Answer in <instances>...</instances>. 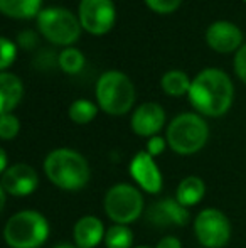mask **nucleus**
Here are the masks:
<instances>
[{
    "mask_svg": "<svg viewBox=\"0 0 246 248\" xmlns=\"http://www.w3.org/2000/svg\"><path fill=\"white\" fill-rule=\"evenodd\" d=\"M190 105L206 117H221L233 103V83L221 69H204L190 81Z\"/></svg>",
    "mask_w": 246,
    "mask_h": 248,
    "instance_id": "f257e3e1",
    "label": "nucleus"
},
{
    "mask_svg": "<svg viewBox=\"0 0 246 248\" xmlns=\"http://www.w3.org/2000/svg\"><path fill=\"white\" fill-rule=\"evenodd\" d=\"M44 172L56 187L64 191H78L88 184L91 177L88 160L72 149H54L44 160Z\"/></svg>",
    "mask_w": 246,
    "mask_h": 248,
    "instance_id": "f03ea898",
    "label": "nucleus"
},
{
    "mask_svg": "<svg viewBox=\"0 0 246 248\" xmlns=\"http://www.w3.org/2000/svg\"><path fill=\"white\" fill-rule=\"evenodd\" d=\"M3 238L10 248H39L49 238V223L39 211L24 209L7 219Z\"/></svg>",
    "mask_w": 246,
    "mask_h": 248,
    "instance_id": "7ed1b4c3",
    "label": "nucleus"
},
{
    "mask_svg": "<svg viewBox=\"0 0 246 248\" xmlns=\"http://www.w3.org/2000/svg\"><path fill=\"white\" fill-rule=\"evenodd\" d=\"M167 144L179 155H192L206 145L209 127L197 113H181L167 127Z\"/></svg>",
    "mask_w": 246,
    "mask_h": 248,
    "instance_id": "20e7f679",
    "label": "nucleus"
},
{
    "mask_svg": "<svg viewBox=\"0 0 246 248\" xmlns=\"http://www.w3.org/2000/svg\"><path fill=\"white\" fill-rule=\"evenodd\" d=\"M135 86L127 75L120 71H106L96 83V100L105 113L125 115L135 103Z\"/></svg>",
    "mask_w": 246,
    "mask_h": 248,
    "instance_id": "39448f33",
    "label": "nucleus"
},
{
    "mask_svg": "<svg viewBox=\"0 0 246 248\" xmlns=\"http://www.w3.org/2000/svg\"><path fill=\"white\" fill-rule=\"evenodd\" d=\"M105 213L115 225H130L142 216L145 201L142 193L131 184H115L105 194L103 199Z\"/></svg>",
    "mask_w": 246,
    "mask_h": 248,
    "instance_id": "423d86ee",
    "label": "nucleus"
},
{
    "mask_svg": "<svg viewBox=\"0 0 246 248\" xmlns=\"http://www.w3.org/2000/svg\"><path fill=\"white\" fill-rule=\"evenodd\" d=\"M37 27L47 41L59 46L76 43L81 32V22L72 12L62 7H49L37 16Z\"/></svg>",
    "mask_w": 246,
    "mask_h": 248,
    "instance_id": "0eeeda50",
    "label": "nucleus"
},
{
    "mask_svg": "<svg viewBox=\"0 0 246 248\" xmlns=\"http://www.w3.org/2000/svg\"><path fill=\"white\" fill-rule=\"evenodd\" d=\"M197 242L206 248H223L231 238V223L223 211L206 208L194 219Z\"/></svg>",
    "mask_w": 246,
    "mask_h": 248,
    "instance_id": "6e6552de",
    "label": "nucleus"
},
{
    "mask_svg": "<svg viewBox=\"0 0 246 248\" xmlns=\"http://www.w3.org/2000/svg\"><path fill=\"white\" fill-rule=\"evenodd\" d=\"M116 19L113 0H81L79 2V22L89 34L101 36L113 27Z\"/></svg>",
    "mask_w": 246,
    "mask_h": 248,
    "instance_id": "1a4fd4ad",
    "label": "nucleus"
},
{
    "mask_svg": "<svg viewBox=\"0 0 246 248\" xmlns=\"http://www.w3.org/2000/svg\"><path fill=\"white\" fill-rule=\"evenodd\" d=\"M130 176L138 187L148 194H159L164 187V177L155 157H152L147 150L137 152L130 160Z\"/></svg>",
    "mask_w": 246,
    "mask_h": 248,
    "instance_id": "9d476101",
    "label": "nucleus"
},
{
    "mask_svg": "<svg viewBox=\"0 0 246 248\" xmlns=\"http://www.w3.org/2000/svg\"><path fill=\"white\" fill-rule=\"evenodd\" d=\"M37 186H39V176L36 169L24 162L9 166V169L2 172V179H0V187L7 194L15 198L30 196L37 189Z\"/></svg>",
    "mask_w": 246,
    "mask_h": 248,
    "instance_id": "9b49d317",
    "label": "nucleus"
},
{
    "mask_svg": "<svg viewBox=\"0 0 246 248\" xmlns=\"http://www.w3.org/2000/svg\"><path fill=\"white\" fill-rule=\"evenodd\" d=\"M145 216L147 221L157 228L186 226L189 223V208L182 206L175 198H164L154 202Z\"/></svg>",
    "mask_w": 246,
    "mask_h": 248,
    "instance_id": "f8f14e48",
    "label": "nucleus"
},
{
    "mask_svg": "<svg viewBox=\"0 0 246 248\" xmlns=\"http://www.w3.org/2000/svg\"><path fill=\"white\" fill-rule=\"evenodd\" d=\"M165 124V111L159 103H144L131 115V130L140 137H155Z\"/></svg>",
    "mask_w": 246,
    "mask_h": 248,
    "instance_id": "ddd939ff",
    "label": "nucleus"
},
{
    "mask_svg": "<svg viewBox=\"0 0 246 248\" xmlns=\"http://www.w3.org/2000/svg\"><path fill=\"white\" fill-rule=\"evenodd\" d=\"M206 41L214 51L217 52H231L241 47L243 34L240 27L228 20H217L213 22L206 31Z\"/></svg>",
    "mask_w": 246,
    "mask_h": 248,
    "instance_id": "4468645a",
    "label": "nucleus"
},
{
    "mask_svg": "<svg viewBox=\"0 0 246 248\" xmlns=\"http://www.w3.org/2000/svg\"><path fill=\"white\" fill-rule=\"evenodd\" d=\"M106 228L103 221L96 216H83L76 221L72 228V238L78 248H95L105 242Z\"/></svg>",
    "mask_w": 246,
    "mask_h": 248,
    "instance_id": "2eb2a0df",
    "label": "nucleus"
},
{
    "mask_svg": "<svg viewBox=\"0 0 246 248\" xmlns=\"http://www.w3.org/2000/svg\"><path fill=\"white\" fill-rule=\"evenodd\" d=\"M24 95L22 81L12 73H0V113H10Z\"/></svg>",
    "mask_w": 246,
    "mask_h": 248,
    "instance_id": "dca6fc26",
    "label": "nucleus"
},
{
    "mask_svg": "<svg viewBox=\"0 0 246 248\" xmlns=\"http://www.w3.org/2000/svg\"><path fill=\"white\" fill-rule=\"evenodd\" d=\"M206 194V184L199 176H187L179 183L177 191H175V199L186 208L196 206L197 202L203 201Z\"/></svg>",
    "mask_w": 246,
    "mask_h": 248,
    "instance_id": "f3484780",
    "label": "nucleus"
},
{
    "mask_svg": "<svg viewBox=\"0 0 246 248\" xmlns=\"http://www.w3.org/2000/svg\"><path fill=\"white\" fill-rule=\"evenodd\" d=\"M43 0H0V10L14 19H29L39 16Z\"/></svg>",
    "mask_w": 246,
    "mask_h": 248,
    "instance_id": "a211bd4d",
    "label": "nucleus"
},
{
    "mask_svg": "<svg viewBox=\"0 0 246 248\" xmlns=\"http://www.w3.org/2000/svg\"><path fill=\"white\" fill-rule=\"evenodd\" d=\"M162 90H164L167 95L171 96H182L186 93H189L190 90V81H189V76L186 75L184 71H169L162 76Z\"/></svg>",
    "mask_w": 246,
    "mask_h": 248,
    "instance_id": "6ab92c4d",
    "label": "nucleus"
},
{
    "mask_svg": "<svg viewBox=\"0 0 246 248\" xmlns=\"http://www.w3.org/2000/svg\"><path fill=\"white\" fill-rule=\"evenodd\" d=\"M106 248H133V232L127 225L113 223L105 235Z\"/></svg>",
    "mask_w": 246,
    "mask_h": 248,
    "instance_id": "aec40b11",
    "label": "nucleus"
},
{
    "mask_svg": "<svg viewBox=\"0 0 246 248\" xmlns=\"http://www.w3.org/2000/svg\"><path fill=\"white\" fill-rule=\"evenodd\" d=\"M68 113H69V118H71L74 124L86 125L96 117L98 108H96V105L89 100H76L71 103Z\"/></svg>",
    "mask_w": 246,
    "mask_h": 248,
    "instance_id": "412c9836",
    "label": "nucleus"
},
{
    "mask_svg": "<svg viewBox=\"0 0 246 248\" xmlns=\"http://www.w3.org/2000/svg\"><path fill=\"white\" fill-rule=\"evenodd\" d=\"M59 66L62 71L69 73V75H76L85 66V56L74 47H68L59 54Z\"/></svg>",
    "mask_w": 246,
    "mask_h": 248,
    "instance_id": "4be33fe9",
    "label": "nucleus"
},
{
    "mask_svg": "<svg viewBox=\"0 0 246 248\" xmlns=\"http://www.w3.org/2000/svg\"><path fill=\"white\" fill-rule=\"evenodd\" d=\"M20 130L19 118L12 113H3L0 117V137L2 140H12L17 137Z\"/></svg>",
    "mask_w": 246,
    "mask_h": 248,
    "instance_id": "5701e85b",
    "label": "nucleus"
},
{
    "mask_svg": "<svg viewBox=\"0 0 246 248\" xmlns=\"http://www.w3.org/2000/svg\"><path fill=\"white\" fill-rule=\"evenodd\" d=\"M182 0H145L148 7L157 14H171L179 9Z\"/></svg>",
    "mask_w": 246,
    "mask_h": 248,
    "instance_id": "b1692460",
    "label": "nucleus"
},
{
    "mask_svg": "<svg viewBox=\"0 0 246 248\" xmlns=\"http://www.w3.org/2000/svg\"><path fill=\"white\" fill-rule=\"evenodd\" d=\"M0 49H2L0 68H2V71H5L14 62V59H15V46H14V43H10L7 37H2V39H0Z\"/></svg>",
    "mask_w": 246,
    "mask_h": 248,
    "instance_id": "393cba45",
    "label": "nucleus"
},
{
    "mask_svg": "<svg viewBox=\"0 0 246 248\" xmlns=\"http://www.w3.org/2000/svg\"><path fill=\"white\" fill-rule=\"evenodd\" d=\"M234 71H236L238 78L246 83V44L241 46L234 56Z\"/></svg>",
    "mask_w": 246,
    "mask_h": 248,
    "instance_id": "a878e982",
    "label": "nucleus"
},
{
    "mask_svg": "<svg viewBox=\"0 0 246 248\" xmlns=\"http://www.w3.org/2000/svg\"><path fill=\"white\" fill-rule=\"evenodd\" d=\"M165 145H169L167 144V139H162L160 135H155V137L148 139L147 149H145V150H147V152L150 154L152 157H157V155H160V154H164Z\"/></svg>",
    "mask_w": 246,
    "mask_h": 248,
    "instance_id": "bb28decb",
    "label": "nucleus"
},
{
    "mask_svg": "<svg viewBox=\"0 0 246 248\" xmlns=\"http://www.w3.org/2000/svg\"><path fill=\"white\" fill-rule=\"evenodd\" d=\"M155 248H182V243L177 236L167 235V236H162V238L159 240Z\"/></svg>",
    "mask_w": 246,
    "mask_h": 248,
    "instance_id": "cd10ccee",
    "label": "nucleus"
},
{
    "mask_svg": "<svg viewBox=\"0 0 246 248\" xmlns=\"http://www.w3.org/2000/svg\"><path fill=\"white\" fill-rule=\"evenodd\" d=\"M9 169L7 166V154H5V149H0V172H5Z\"/></svg>",
    "mask_w": 246,
    "mask_h": 248,
    "instance_id": "c85d7f7f",
    "label": "nucleus"
},
{
    "mask_svg": "<svg viewBox=\"0 0 246 248\" xmlns=\"http://www.w3.org/2000/svg\"><path fill=\"white\" fill-rule=\"evenodd\" d=\"M54 248H78L76 245H71V243H59V245H56Z\"/></svg>",
    "mask_w": 246,
    "mask_h": 248,
    "instance_id": "c756f323",
    "label": "nucleus"
},
{
    "mask_svg": "<svg viewBox=\"0 0 246 248\" xmlns=\"http://www.w3.org/2000/svg\"><path fill=\"white\" fill-rule=\"evenodd\" d=\"M133 248H148V247H133Z\"/></svg>",
    "mask_w": 246,
    "mask_h": 248,
    "instance_id": "7c9ffc66",
    "label": "nucleus"
},
{
    "mask_svg": "<svg viewBox=\"0 0 246 248\" xmlns=\"http://www.w3.org/2000/svg\"><path fill=\"white\" fill-rule=\"evenodd\" d=\"M245 2H246V0H245Z\"/></svg>",
    "mask_w": 246,
    "mask_h": 248,
    "instance_id": "2f4dec72",
    "label": "nucleus"
}]
</instances>
